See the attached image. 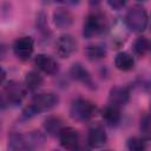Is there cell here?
Instances as JSON below:
<instances>
[{"label":"cell","mask_w":151,"mask_h":151,"mask_svg":"<svg viewBox=\"0 0 151 151\" xmlns=\"http://www.w3.org/2000/svg\"><path fill=\"white\" fill-rule=\"evenodd\" d=\"M59 103V96L53 92H44L33 97L31 103L24 109L22 118L31 119L32 117L40 114L42 112L52 110Z\"/></svg>","instance_id":"cell-1"},{"label":"cell","mask_w":151,"mask_h":151,"mask_svg":"<svg viewBox=\"0 0 151 151\" xmlns=\"http://www.w3.org/2000/svg\"><path fill=\"white\" fill-rule=\"evenodd\" d=\"M26 86L17 80L8 81L0 91V109L20 104L26 96Z\"/></svg>","instance_id":"cell-2"},{"label":"cell","mask_w":151,"mask_h":151,"mask_svg":"<svg viewBox=\"0 0 151 151\" xmlns=\"http://www.w3.org/2000/svg\"><path fill=\"white\" fill-rule=\"evenodd\" d=\"M125 22L131 31L138 32V33L144 32L146 29L147 22H149L147 12L142 6H133L126 13Z\"/></svg>","instance_id":"cell-3"},{"label":"cell","mask_w":151,"mask_h":151,"mask_svg":"<svg viewBox=\"0 0 151 151\" xmlns=\"http://www.w3.org/2000/svg\"><path fill=\"white\" fill-rule=\"evenodd\" d=\"M96 105L88 99L78 98L76 99L70 107V114L74 120L78 122H87L96 113Z\"/></svg>","instance_id":"cell-4"},{"label":"cell","mask_w":151,"mask_h":151,"mask_svg":"<svg viewBox=\"0 0 151 151\" xmlns=\"http://www.w3.org/2000/svg\"><path fill=\"white\" fill-rule=\"evenodd\" d=\"M106 19L100 13H91L86 17L83 25V35L85 38H92L103 33L106 28Z\"/></svg>","instance_id":"cell-5"},{"label":"cell","mask_w":151,"mask_h":151,"mask_svg":"<svg viewBox=\"0 0 151 151\" xmlns=\"http://www.w3.org/2000/svg\"><path fill=\"white\" fill-rule=\"evenodd\" d=\"M34 51V41L31 37H20L13 44V52L20 60H28Z\"/></svg>","instance_id":"cell-6"},{"label":"cell","mask_w":151,"mask_h":151,"mask_svg":"<svg viewBox=\"0 0 151 151\" xmlns=\"http://www.w3.org/2000/svg\"><path fill=\"white\" fill-rule=\"evenodd\" d=\"M77 51V40L71 34H63L55 42V52L60 58H70Z\"/></svg>","instance_id":"cell-7"},{"label":"cell","mask_w":151,"mask_h":151,"mask_svg":"<svg viewBox=\"0 0 151 151\" xmlns=\"http://www.w3.org/2000/svg\"><path fill=\"white\" fill-rule=\"evenodd\" d=\"M60 145L67 150H76L79 146V132L73 127H63L58 134Z\"/></svg>","instance_id":"cell-8"},{"label":"cell","mask_w":151,"mask_h":151,"mask_svg":"<svg viewBox=\"0 0 151 151\" xmlns=\"http://www.w3.org/2000/svg\"><path fill=\"white\" fill-rule=\"evenodd\" d=\"M107 140V134L105 129L100 124H93L87 132V144L90 147H100Z\"/></svg>","instance_id":"cell-9"},{"label":"cell","mask_w":151,"mask_h":151,"mask_svg":"<svg viewBox=\"0 0 151 151\" xmlns=\"http://www.w3.org/2000/svg\"><path fill=\"white\" fill-rule=\"evenodd\" d=\"M34 64L38 70H40L45 74L52 76L59 71V64L57 63V60L47 54H38L34 58Z\"/></svg>","instance_id":"cell-10"},{"label":"cell","mask_w":151,"mask_h":151,"mask_svg":"<svg viewBox=\"0 0 151 151\" xmlns=\"http://www.w3.org/2000/svg\"><path fill=\"white\" fill-rule=\"evenodd\" d=\"M70 74L74 80L81 83L83 85H85L90 88H94V84H93V80H92L90 72L81 64H78V63L73 64L72 67L70 68Z\"/></svg>","instance_id":"cell-11"},{"label":"cell","mask_w":151,"mask_h":151,"mask_svg":"<svg viewBox=\"0 0 151 151\" xmlns=\"http://www.w3.org/2000/svg\"><path fill=\"white\" fill-rule=\"evenodd\" d=\"M129 99H130V92L126 87L116 86V87H112L110 90L109 103L111 105L117 106V107H122V106L127 104Z\"/></svg>","instance_id":"cell-12"},{"label":"cell","mask_w":151,"mask_h":151,"mask_svg":"<svg viewBox=\"0 0 151 151\" xmlns=\"http://www.w3.org/2000/svg\"><path fill=\"white\" fill-rule=\"evenodd\" d=\"M53 22L57 28L66 29L73 24V15L66 8H57L53 12Z\"/></svg>","instance_id":"cell-13"},{"label":"cell","mask_w":151,"mask_h":151,"mask_svg":"<svg viewBox=\"0 0 151 151\" xmlns=\"http://www.w3.org/2000/svg\"><path fill=\"white\" fill-rule=\"evenodd\" d=\"M101 117L104 119V122L109 125V126H117L120 122V111L119 107L113 106L111 104H109L107 106H105L101 111Z\"/></svg>","instance_id":"cell-14"},{"label":"cell","mask_w":151,"mask_h":151,"mask_svg":"<svg viewBox=\"0 0 151 151\" xmlns=\"http://www.w3.org/2000/svg\"><path fill=\"white\" fill-rule=\"evenodd\" d=\"M114 66L120 71H130L134 66V59L126 52H119L114 58Z\"/></svg>","instance_id":"cell-15"},{"label":"cell","mask_w":151,"mask_h":151,"mask_svg":"<svg viewBox=\"0 0 151 151\" xmlns=\"http://www.w3.org/2000/svg\"><path fill=\"white\" fill-rule=\"evenodd\" d=\"M63 127H64V125H63V120H61L59 117L51 116V117L46 118L45 122H44V129H45V132H46L47 134L52 136V137L58 136Z\"/></svg>","instance_id":"cell-16"},{"label":"cell","mask_w":151,"mask_h":151,"mask_svg":"<svg viewBox=\"0 0 151 151\" xmlns=\"http://www.w3.org/2000/svg\"><path fill=\"white\" fill-rule=\"evenodd\" d=\"M8 149L9 150H29L25 134L17 133V132L12 133L8 137Z\"/></svg>","instance_id":"cell-17"},{"label":"cell","mask_w":151,"mask_h":151,"mask_svg":"<svg viewBox=\"0 0 151 151\" xmlns=\"http://www.w3.org/2000/svg\"><path fill=\"white\" fill-rule=\"evenodd\" d=\"M42 77L40 76L39 72L37 71H29L26 73V77H25V86L27 90L29 91H35L38 90L41 85H42Z\"/></svg>","instance_id":"cell-18"},{"label":"cell","mask_w":151,"mask_h":151,"mask_svg":"<svg viewBox=\"0 0 151 151\" xmlns=\"http://www.w3.org/2000/svg\"><path fill=\"white\" fill-rule=\"evenodd\" d=\"M85 54H86L87 59H90L92 61H98V60L105 58L106 50L101 45H90V46L86 47Z\"/></svg>","instance_id":"cell-19"},{"label":"cell","mask_w":151,"mask_h":151,"mask_svg":"<svg viewBox=\"0 0 151 151\" xmlns=\"http://www.w3.org/2000/svg\"><path fill=\"white\" fill-rule=\"evenodd\" d=\"M25 137H26V140H27V143H28L29 150H31V149L39 147V146L42 145L44 142H45V137H44V134H42L40 131H31V132H28L27 134H25Z\"/></svg>","instance_id":"cell-20"},{"label":"cell","mask_w":151,"mask_h":151,"mask_svg":"<svg viewBox=\"0 0 151 151\" xmlns=\"http://www.w3.org/2000/svg\"><path fill=\"white\" fill-rule=\"evenodd\" d=\"M149 50H150V42H149V39L145 37H139L133 42V51L139 57L145 55L149 52Z\"/></svg>","instance_id":"cell-21"},{"label":"cell","mask_w":151,"mask_h":151,"mask_svg":"<svg viewBox=\"0 0 151 151\" xmlns=\"http://www.w3.org/2000/svg\"><path fill=\"white\" fill-rule=\"evenodd\" d=\"M127 149L131 151H143L146 147V139L139 137H132L127 140Z\"/></svg>","instance_id":"cell-22"},{"label":"cell","mask_w":151,"mask_h":151,"mask_svg":"<svg viewBox=\"0 0 151 151\" xmlns=\"http://www.w3.org/2000/svg\"><path fill=\"white\" fill-rule=\"evenodd\" d=\"M140 131L143 133V138H145L146 140H149V134H150V119L149 116L145 114L142 120H140Z\"/></svg>","instance_id":"cell-23"},{"label":"cell","mask_w":151,"mask_h":151,"mask_svg":"<svg viewBox=\"0 0 151 151\" xmlns=\"http://www.w3.org/2000/svg\"><path fill=\"white\" fill-rule=\"evenodd\" d=\"M107 2L113 9H122L126 5L127 0H107Z\"/></svg>","instance_id":"cell-24"},{"label":"cell","mask_w":151,"mask_h":151,"mask_svg":"<svg viewBox=\"0 0 151 151\" xmlns=\"http://www.w3.org/2000/svg\"><path fill=\"white\" fill-rule=\"evenodd\" d=\"M58 2H61V4H66V5H76L78 4L80 0H55Z\"/></svg>","instance_id":"cell-25"},{"label":"cell","mask_w":151,"mask_h":151,"mask_svg":"<svg viewBox=\"0 0 151 151\" xmlns=\"http://www.w3.org/2000/svg\"><path fill=\"white\" fill-rule=\"evenodd\" d=\"M5 79H6V71L0 66V84H2Z\"/></svg>","instance_id":"cell-26"},{"label":"cell","mask_w":151,"mask_h":151,"mask_svg":"<svg viewBox=\"0 0 151 151\" xmlns=\"http://www.w3.org/2000/svg\"><path fill=\"white\" fill-rule=\"evenodd\" d=\"M88 1H90V4H91V5H94V6H96V5H98L101 0H88Z\"/></svg>","instance_id":"cell-27"},{"label":"cell","mask_w":151,"mask_h":151,"mask_svg":"<svg viewBox=\"0 0 151 151\" xmlns=\"http://www.w3.org/2000/svg\"><path fill=\"white\" fill-rule=\"evenodd\" d=\"M139 1H145V0H139Z\"/></svg>","instance_id":"cell-28"}]
</instances>
